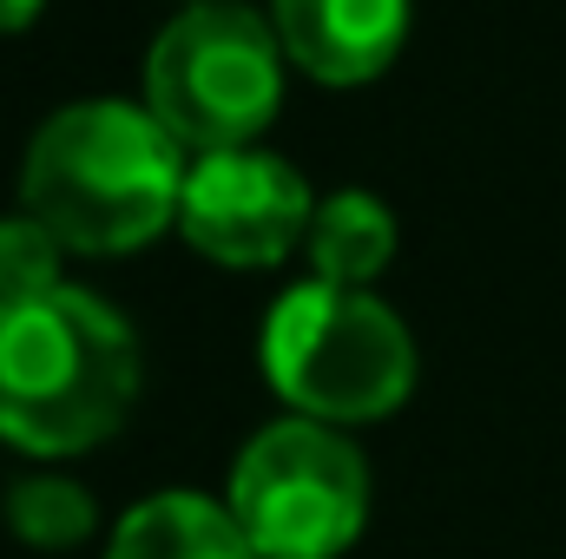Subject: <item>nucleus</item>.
<instances>
[{
  "label": "nucleus",
  "mask_w": 566,
  "mask_h": 559,
  "mask_svg": "<svg viewBox=\"0 0 566 559\" xmlns=\"http://www.w3.org/2000/svg\"><path fill=\"white\" fill-rule=\"evenodd\" d=\"M40 7H46V0H0V33L33 27V20H40Z\"/></svg>",
  "instance_id": "nucleus-12"
},
{
  "label": "nucleus",
  "mask_w": 566,
  "mask_h": 559,
  "mask_svg": "<svg viewBox=\"0 0 566 559\" xmlns=\"http://www.w3.org/2000/svg\"><path fill=\"white\" fill-rule=\"evenodd\" d=\"M303 251H310V271L323 283L369 289V283L389 271V257H396V218L369 191H336V198L316 204Z\"/></svg>",
  "instance_id": "nucleus-9"
},
{
  "label": "nucleus",
  "mask_w": 566,
  "mask_h": 559,
  "mask_svg": "<svg viewBox=\"0 0 566 559\" xmlns=\"http://www.w3.org/2000/svg\"><path fill=\"white\" fill-rule=\"evenodd\" d=\"M60 257H66V244H60L33 211L0 218V309L60 289Z\"/></svg>",
  "instance_id": "nucleus-11"
},
{
  "label": "nucleus",
  "mask_w": 566,
  "mask_h": 559,
  "mask_svg": "<svg viewBox=\"0 0 566 559\" xmlns=\"http://www.w3.org/2000/svg\"><path fill=\"white\" fill-rule=\"evenodd\" d=\"M283 99V40L231 0L185 7L145 53V106L185 151L251 145Z\"/></svg>",
  "instance_id": "nucleus-4"
},
{
  "label": "nucleus",
  "mask_w": 566,
  "mask_h": 559,
  "mask_svg": "<svg viewBox=\"0 0 566 559\" xmlns=\"http://www.w3.org/2000/svg\"><path fill=\"white\" fill-rule=\"evenodd\" d=\"M139 395V342L93 289H46L0 309V441L20 454H80Z\"/></svg>",
  "instance_id": "nucleus-2"
},
{
  "label": "nucleus",
  "mask_w": 566,
  "mask_h": 559,
  "mask_svg": "<svg viewBox=\"0 0 566 559\" xmlns=\"http://www.w3.org/2000/svg\"><path fill=\"white\" fill-rule=\"evenodd\" d=\"M316 198L296 165L271 151H198L178 198V231L198 257L231 271H271L310 238Z\"/></svg>",
  "instance_id": "nucleus-6"
},
{
  "label": "nucleus",
  "mask_w": 566,
  "mask_h": 559,
  "mask_svg": "<svg viewBox=\"0 0 566 559\" xmlns=\"http://www.w3.org/2000/svg\"><path fill=\"white\" fill-rule=\"evenodd\" d=\"M185 145L171 139L151 106L80 99L53 113L20 165V204L80 257L145 251L185 198Z\"/></svg>",
  "instance_id": "nucleus-1"
},
{
  "label": "nucleus",
  "mask_w": 566,
  "mask_h": 559,
  "mask_svg": "<svg viewBox=\"0 0 566 559\" xmlns=\"http://www.w3.org/2000/svg\"><path fill=\"white\" fill-rule=\"evenodd\" d=\"M231 514L258 559H336L363 534L369 467L329 421H271L231 467Z\"/></svg>",
  "instance_id": "nucleus-5"
},
{
  "label": "nucleus",
  "mask_w": 566,
  "mask_h": 559,
  "mask_svg": "<svg viewBox=\"0 0 566 559\" xmlns=\"http://www.w3.org/2000/svg\"><path fill=\"white\" fill-rule=\"evenodd\" d=\"M283 53L323 86L376 80L409 33V0H271Z\"/></svg>",
  "instance_id": "nucleus-7"
},
{
  "label": "nucleus",
  "mask_w": 566,
  "mask_h": 559,
  "mask_svg": "<svg viewBox=\"0 0 566 559\" xmlns=\"http://www.w3.org/2000/svg\"><path fill=\"white\" fill-rule=\"evenodd\" d=\"M7 527L40 547V553H60V547H80L93 534V494L60 481V474H33L7 494Z\"/></svg>",
  "instance_id": "nucleus-10"
},
{
  "label": "nucleus",
  "mask_w": 566,
  "mask_h": 559,
  "mask_svg": "<svg viewBox=\"0 0 566 559\" xmlns=\"http://www.w3.org/2000/svg\"><path fill=\"white\" fill-rule=\"evenodd\" d=\"M106 559H258V547L244 540L231 500H205V494H151L139 500Z\"/></svg>",
  "instance_id": "nucleus-8"
},
{
  "label": "nucleus",
  "mask_w": 566,
  "mask_h": 559,
  "mask_svg": "<svg viewBox=\"0 0 566 559\" xmlns=\"http://www.w3.org/2000/svg\"><path fill=\"white\" fill-rule=\"evenodd\" d=\"M258 356L283 402L329 428L396 415L416 389V342L402 316L349 283L310 277L277 296Z\"/></svg>",
  "instance_id": "nucleus-3"
}]
</instances>
